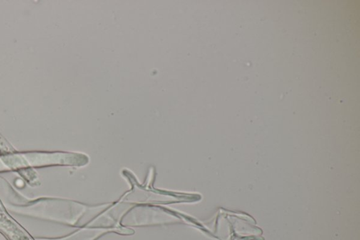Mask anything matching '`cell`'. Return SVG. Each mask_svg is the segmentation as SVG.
Masks as SVG:
<instances>
[{
    "instance_id": "obj_1",
    "label": "cell",
    "mask_w": 360,
    "mask_h": 240,
    "mask_svg": "<svg viewBox=\"0 0 360 240\" xmlns=\"http://www.w3.org/2000/svg\"><path fill=\"white\" fill-rule=\"evenodd\" d=\"M18 177L23 180L25 183L31 186V187H36L40 185V176L35 171L34 169H27L24 170L18 171L16 174Z\"/></svg>"
}]
</instances>
